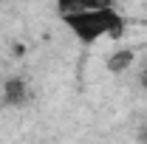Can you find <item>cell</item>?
I'll list each match as a JSON object with an SVG mask.
<instances>
[{"label": "cell", "mask_w": 147, "mask_h": 144, "mask_svg": "<svg viewBox=\"0 0 147 144\" xmlns=\"http://www.w3.org/2000/svg\"><path fill=\"white\" fill-rule=\"evenodd\" d=\"M62 23H65L82 42H96L99 37H119L122 28H125V17L116 11V6L65 14Z\"/></svg>", "instance_id": "cell-1"}, {"label": "cell", "mask_w": 147, "mask_h": 144, "mask_svg": "<svg viewBox=\"0 0 147 144\" xmlns=\"http://www.w3.org/2000/svg\"><path fill=\"white\" fill-rule=\"evenodd\" d=\"M28 82L23 79V76H11V79H6L3 82V93H0V105L3 108H20V105H26L28 102Z\"/></svg>", "instance_id": "cell-2"}, {"label": "cell", "mask_w": 147, "mask_h": 144, "mask_svg": "<svg viewBox=\"0 0 147 144\" xmlns=\"http://www.w3.org/2000/svg\"><path fill=\"white\" fill-rule=\"evenodd\" d=\"M116 6V0H57V14H76V11H91V9H108Z\"/></svg>", "instance_id": "cell-3"}, {"label": "cell", "mask_w": 147, "mask_h": 144, "mask_svg": "<svg viewBox=\"0 0 147 144\" xmlns=\"http://www.w3.org/2000/svg\"><path fill=\"white\" fill-rule=\"evenodd\" d=\"M136 62V51L133 48H119V51H113V54L105 59V68H108L110 73H125Z\"/></svg>", "instance_id": "cell-4"}, {"label": "cell", "mask_w": 147, "mask_h": 144, "mask_svg": "<svg viewBox=\"0 0 147 144\" xmlns=\"http://www.w3.org/2000/svg\"><path fill=\"white\" fill-rule=\"evenodd\" d=\"M139 85H142V88L147 90V65L142 68V73H139Z\"/></svg>", "instance_id": "cell-5"}, {"label": "cell", "mask_w": 147, "mask_h": 144, "mask_svg": "<svg viewBox=\"0 0 147 144\" xmlns=\"http://www.w3.org/2000/svg\"><path fill=\"white\" fill-rule=\"evenodd\" d=\"M139 144H147V127L139 130Z\"/></svg>", "instance_id": "cell-6"}]
</instances>
